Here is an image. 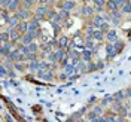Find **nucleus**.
Returning <instances> with one entry per match:
<instances>
[{"label": "nucleus", "mask_w": 131, "mask_h": 122, "mask_svg": "<svg viewBox=\"0 0 131 122\" xmlns=\"http://www.w3.org/2000/svg\"><path fill=\"white\" fill-rule=\"evenodd\" d=\"M14 46H15V42H9V43H3L2 45V48H0V54H2V57H8L9 54L14 51Z\"/></svg>", "instance_id": "nucleus-1"}, {"label": "nucleus", "mask_w": 131, "mask_h": 122, "mask_svg": "<svg viewBox=\"0 0 131 122\" xmlns=\"http://www.w3.org/2000/svg\"><path fill=\"white\" fill-rule=\"evenodd\" d=\"M34 39H36V36H34V33H30L27 31L25 34H23L21 36V45H24V46H28V45H31L33 42H34Z\"/></svg>", "instance_id": "nucleus-2"}, {"label": "nucleus", "mask_w": 131, "mask_h": 122, "mask_svg": "<svg viewBox=\"0 0 131 122\" xmlns=\"http://www.w3.org/2000/svg\"><path fill=\"white\" fill-rule=\"evenodd\" d=\"M48 12H49V8L46 6V5H43V6H39V8L36 9V14H34V18L40 21L42 18H45V16L48 15Z\"/></svg>", "instance_id": "nucleus-3"}, {"label": "nucleus", "mask_w": 131, "mask_h": 122, "mask_svg": "<svg viewBox=\"0 0 131 122\" xmlns=\"http://www.w3.org/2000/svg\"><path fill=\"white\" fill-rule=\"evenodd\" d=\"M36 74L40 77L42 81H46V82L54 81V73H52V70H46V72H42V70H39Z\"/></svg>", "instance_id": "nucleus-4"}, {"label": "nucleus", "mask_w": 131, "mask_h": 122, "mask_svg": "<svg viewBox=\"0 0 131 122\" xmlns=\"http://www.w3.org/2000/svg\"><path fill=\"white\" fill-rule=\"evenodd\" d=\"M122 5H124V2L122 0H109V2H106V6L112 12L113 10H118V8H122Z\"/></svg>", "instance_id": "nucleus-5"}, {"label": "nucleus", "mask_w": 131, "mask_h": 122, "mask_svg": "<svg viewBox=\"0 0 131 122\" xmlns=\"http://www.w3.org/2000/svg\"><path fill=\"white\" fill-rule=\"evenodd\" d=\"M104 23H106V21H104V16L103 15H94L92 16V27H95L97 30L104 24Z\"/></svg>", "instance_id": "nucleus-6"}, {"label": "nucleus", "mask_w": 131, "mask_h": 122, "mask_svg": "<svg viewBox=\"0 0 131 122\" xmlns=\"http://www.w3.org/2000/svg\"><path fill=\"white\" fill-rule=\"evenodd\" d=\"M37 30H40L39 19L33 18V19H30V21H28V31H30V33H34V31H37Z\"/></svg>", "instance_id": "nucleus-7"}, {"label": "nucleus", "mask_w": 131, "mask_h": 122, "mask_svg": "<svg viewBox=\"0 0 131 122\" xmlns=\"http://www.w3.org/2000/svg\"><path fill=\"white\" fill-rule=\"evenodd\" d=\"M19 5H23L19 0H9L8 3V8H6V10H9V12H18V8H19Z\"/></svg>", "instance_id": "nucleus-8"}, {"label": "nucleus", "mask_w": 131, "mask_h": 122, "mask_svg": "<svg viewBox=\"0 0 131 122\" xmlns=\"http://www.w3.org/2000/svg\"><path fill=\"white\" fill-rule=\"evenodd\" d=\"M106 40L109 42V43H115V42L118 40V33H116V30L110 28V30L106 33Z\"/></svg>", "instance_id": "nucleus-9"}, {"label": "nucleus", "mask_w": 131, "mask_h": 122, "mask_svg": "<svg viewBox=\"0 0 131 122\" xmlns=\"http://www.w3.org/2000/svg\"><path fill=\"white\" fill-rule=\"evenodd\" d=\"M8 31H9V34H10V42H15L16 43V40H21V33L18 31L16 28H8Z\"/></svg>", "instance_id": "nucleus-10"}, {"label": "nucleus", "mask_w": 131, "mask_h": 122, "mask_svg": "<svg viewBox=\"0 0 131 122\" xmlns=\"http://www.w3.org/2000/svg\"><path fill=\"white\" fill-rule=\"evenodd\" d=\"M67 57L69 55H67V52H66L64 49H57L55 51V60H57V63H63Z\"/></svg>", "instance_id": "nucleus-11"}, {"label": "nucleus", "mask_w": 131, "mask_h": 122, "mask_svg": "<svg viewBox=\"0 0 131 122\" xmlns=\"http://www.w3.org/2000/svg\"><path fill=\"white\" fill-rule=\"evenodd\" d=\"M19 23H21V19H19L16 15H12L10 18H9V21H8L9 28H16V27L19 25Z\"/></svg>", "instance_id": "nucleus-12"}, {"label": "nucleus", "mask_w": 131, "mask_h": 122, "mask_svg": "<svg viewBox=\"0 0 131 122\" xmlns=\"http://www.w3.org/2000/svg\"><path fill=\"white\" fill-rule=\"evenodd\" d=\"M27 67H28V70H30V72L37 73V72L40 70V61H31V63H28V64H27Z\"/></svg>", "instance_id": "nucleus-13"}, {"label": "nucleus", "mask_w": 131, "mask_h": 122, "mask_svg": "<svg viewBox=\"0 0 131 122\" xmlns=\"http://www.w3.org/2000/svg\"><path fill=\"white\" fill-rule=\"evenodd\" d=\"M106 54H107V58H113L118 52H116V49H115L113 43H107L106 45Z\"/></svg>", "instance_id": "nucleus-14"}, {"label": "nucleus", "mask_w": 131, "mask_h": 122, "mask_svg": "<svg viewBox=\"0 0 131 122\" xmlns=\"http://www.w3.org/2000/svg\"><path fill=\"white\" fill-rule=\"evenodd\" d=\"M92 52H94V51H90V49H83V52H81V54H82V61H85V63H91Z\"/></svg>", "instance_id": "nucleus-15"}, {"label": "nucleus", "mask_w": 131, "mask_h": 122, "mask_svg": "<svg viewBox=\"0 0 131 122\" xmlns=\"http://www.w3.org/2000/svg\"><path fill=\"white\" fill-rule=\"evenodd\" d=\"M113 98H115V101H118V103H122L124 100H127V91H119V92H116L113 95Z\"/></svg>", "instance_id": "nucleus-16"}, {"label": "nucleus", "mask_w": 131, "mask_h": 122, "mask_svg": "<svg viewBox=\"0 0 131 122\" xmlns=\"http://www.w3.org/2000/svg\"><path fill=\"white\" fill-rule=\"evenodd\" d=\"M19 54H21V52H19V49L16 48V49H14V51H12V52H10V54H9L8 57V61H18V58H19Z\"/></svg>", "instance_id": "nucleus-17"}, {"label": "nucleus", "mask_w": 131, "mask_h": 122, "mask_svg": "<svg viewBox=\"0 0 131 122\" xmlns=\"http://www.w3.org/2000/svg\"><path fill=\"white\" fill-rule=\"evenodd\" d=\"M110 16H112V23L115 25H118L121 23V12L119 10H113V12H110Z\"/></svg>", "instance_id": "nucleus-18"}, {"label": "nucleus", "mask_w": 131, "mask_h": 122, "mask_svg": "<svg viewBox=\"0 0 131 122\" xmlns=\"http://www.w3.org/2000/svg\"><path fill=\"white\" fill-rule=\"evenodd\" d=\"M67 40H69L67 37H64V36H61V37H60V39L57 40V45H55V46H57V49H64L66 46H67V43H69Z\"/></svg>", "instance_id": "nucleus-19"}, {"label": "nucleus", "mask_w": 131, "mask_h": 122, "mask_svg": "<svg viewBox=\"0 0 131 122\" xmlns=\"http://www.w3.org/2000/svg\"><path fill=\"white\" fill-rule=\"evenodd\" d=\"M16 30L21 33V34H25V33L28 31V23H27V21H21L19 25L16 27Z\"/></svg>", "instance_id": "nucleus-20"}, {"label": "nucleus", "mask_w": 131, "mask_h": 122, "mask_svg": "<svg viewBox=\"0 0 131 122\" xmlns=\"http://www.w3.org/2000/svg\"><path fill=\"white\" fill-rule=\"evenodd\" d=\"M88 70V65L85 64V61H79L78 64H76V73H81V72H86Z\"/></svg>", "instance_id": "nucleus-21"}, {"label": "nucleus", "mask_w": 131, "mask_h": 122, "mask_svg": "<svg viewBox=\"0 0 131 122\" xmlns=\"http://www.w3.org/2000/svg\"><path fill=\"white\" fill-rule=\"evenodd\" d=\"M0 40H2V45H3V43H9V42H10V34H9V31L0 33Z\"/></svg>", "instance_id": "nucleus-22"}, {"label": "nucleus", "mask_w": 131, "mask_h": 122, "mask_svg": "<svg viewBox=\"0 0 131 122\" xmlns=\"http://www.w3.org/2000/svg\"><path fill=\"white\" fill-rule=\"evenodd\" d=\"M19 19H23V21H25L27 19V16H28V12H27V9H18V12L15 14Z\"/></svg>", "instance_id": "nucleus-23"}, {"label": "nucleus", "mask_w": 131, "mask_h": 122, "mask_svg": "<svg viewBox=\"0 0 131 122\" xmlns=\"http://www.w3.org/2000/svg\"><path fill=\"white\" fill-rule=\"evenodd\" d=\"M64 73L67 74V76H72L73 73H76V65L73 64H69L64 67Z\"/></svg>", "instance_id": "nucleus-24"}, {"label": "nucleus", "mask_w": 131, "mask_h": 122, "mask_svg": "<svg viewBox=\"0 0 131 122\" xmlns=\"http://www.w3.org/2000/svg\"><path fill=\"white\" fill-rule=\"evenodd\" d=\"M110 103H115V98L112 97V95H106V97H104L103 100H101V103H100V104H101V106L104 107V106H109Z\"/></svg>", "instance_id": "nucleus-25"}, {"label": "nucleus", "mask_w": 131, "mask_h": 122, "mask_svg": "<svg viewBox=\"0 0 131 122\" xmlns=\"http://www.w3.org/2000/svg\"><path fill=\"white\" fill-rule=\"evenodd\" d=\"M81 14L82 15H86V16H91L94 14V9L91 8V6H83V8L81 9Z\"/></svg>", "instance_id": "nucleus-26"}, {"label": "nucleus", "mask_w": 131, "mask_h": 122, "mask_svg": "<svg viewBox=\"0 0 131 122\" xmlns=\"http://www.w3.org/2000/svg\"><path fill=\"white\" fill-rule=\"evenodd\" d=\"M74 6H76V2H63V9L69 10V12L74 9Z\"/></svg>", "instance_id": "nucleus-27"}, {"label": "nucleus", "mask_w": 131, "mask_h": 122, "mask_svg": "<svg viewBox=\"0 0 131 122\" xmlns=\"http://www.w3.org/2000/svg\"><path fill=\"white\" fill-rule=\"evenodd\" d=\"M92 39H94V40H97V42L103 40V39H104V33L100 31V30H95V31H94V36H92Z\"/></svg>", "instance_id": "nucleus-28"}, {"label": "nucleus", "mask_w": 131, "mask_h": 122, "mask_svg": "<svg viewBox=\"0 0 131 122\" xmlns=\"http://www.w3.org/2000/svg\"><path fill=\"white\" fill-rule=\"evenodd\" d=\"M58 16H60L63 21H66V19L70 16V12H69V10H66V9H60V10H58Z\"/></svg>", "instance_id": "nucleus-29"}, {"label": "nucleus", "mask_w": 131, "mask_h": 122, "mask_svg": "<svg viewBox=\"0 0 131 122\" xmlns=\"http://www.w3.org/2000/svg\"><path fill=\"white\" fill-rule=\"evenodd\" d=\"M85 48L90 49V51L94 49V39H92V37H86V39H85Z\"/></svg>", "instance_id": "nucleus-30"}, {"label": "nucleus", "mask_w": 131, "mask_h": 122, "mask_svg": "<svg viewBox=\"0 0 131 122\" xmlns=\"http://www.w3.org/2000/svg\"><path fill=\"white\" fill-rule=\"evenodd\" d=\"M10 15L8 14V10L6 9H2V23H8Z\"/></svg>", "instance_id": "nucleus-31"}, {"label": "nucleus", "mask_w": 131, "mask_h": 122, "mask_svg": "<svg viewBox=\"0 0 131 122\" xmlns=\"http://www.w3.org/2000/svg\"><path fill=\"white\" fill-rule=\"evenodd\" d=\"M122 12H125V14H130L131 12V2H124Z\"/></svg>", "instance_id": "nucleus-32"}, {"label": "nucleus", "mask_w": 131, "mask_h": 122, "mask_svg": "<svg viewBox=\"0 0 131 122\" xmlns=\"http://www.w3.org/2000/svg\"><path fill=\"white\" fill-rule=\"evenodd\" d=\"M113 46H115V49H116V52H121V51H122V48H124V43L118 39V40L113 43Z\"/></svg>", "instance_id": "nucleus-33"}, {"label": "nucleus", "mask_w": 131, "mask_h": 122, "mask_svg": "<svg viewBox=\"0 0 131 122\" xmlns=\"http://www.w3.org/2000/svg\"><path fill=\"white\" fill-rule=\"evenodd\" d=\"M14 69H15V70H18V72H24L25 69H28V67H27V65H24V64H21V63H15V64H14Z\"/></svg>", "instance_id": "nucleus-34"}, {"label": "nucleus", "mask_w": 131, "mask_h": 122, "mask_svg": "<svg viewBox=\"0 0 131 122\" xmlns=\"http://www.w3.org/2000/svg\"><path fill=\"white\" fill-rule=\"evenodd\" d=\"M104 5H106V2H103V0H95V2H94V6H95L98 10H101Z\"/></svg>", "instance_id": "nucleus-35"}, {"label": "nucleus", "mask_w": 131, "mask_h": 122, "mask_svg": "<svg viewBox=\"0 0 131 122\" xmlns=\"http://www.w3.org/2000/svg\"><path fill=\"white\" fill-rule=\"evenodd\" d=\"M94 31H95V28L94 27H86V30H85V33H86V37H92L94 36Z\"/></svg>", "instance_id": "nucleus-36"}, {"label": "nucleus", "mask_w": 131, "mask_h": 122, "mask_svg": "<svg viewBox=\"0 0 131 122\" xmlns=\"http://www.w3.org/2000/svg\"><path fill=\"white\" fill-rule=\"evenodd\" d=\"M37 49H39V46H37V43H34V42H33L31 45H28V51H30V54H36Z\"/></svg>", "instance_id": "nucleus-37"}, {"label": "nucleus", "mask_w": 131, "mask_h": 122, "mask_svg": "<svg viewBox=\"0 0 131 122\" xmlns=\"http://www.w3.org/2000/svg\"><path fill=\"white\" fill-rule=\"evenodd\" d=\"M92 110H94V112H95L98 116H101V115H103V106H101V104H98V106H94V109H92Z\"/></svg>", "instance_id": "nucleus-38"}, {"label": "nucleus", "mask_w": 131, "mask_h": 122, "mask_svg": "<svg viewBox=\"0 0 131 122\" xmlns=\"http://www.w3.org/2000/svg\"><path fill=\"white\" fill-rule=\"evenodd\" d=\"M0 73H2L3 77H6V76H9V70L5 67V65H0Z\"/></svg>", "instance_id": "nucleus-39"}, {"label": "nucleus", "mask_w": 131, "mask_h": 122, "mask_svg": "<svg viewBox=\"0 0 131 122\" xmlns=\"http://www.w3.org/2000/svg\"><path fill=\"white\" fill-rule=\"evenodd\" d=\"M46 60H48V61H51V63H57V60H55V52H51V54H48V55H46Z\"/></svg>", "instance_id": "nucleus-40"}, {"label": "nucleus", "mask_w": 131, "mask_h": 122, "mask_svg": "<svg viewBox=\"0 0 131 122\" xmlns=\"http://www.w3.org/2000/svg\"><path fill=\"white\" fill-rule=\"evenodd\" d=\"M83 113H85V109H81V110H78V112H76V113H74L72 118H73V119H79V118H81Z\"/></svg>", "instance_id": "nucleus-41"}, {"label": "nucleus", "mask_w": 131, "mask_h": 122, "mask_svg": "<svg viewBox=\"0 0 131 122\" xmlns=\"http://www.w3.org/2000/svg\"><path fill=\"white\" fill-rule=\"evenodd\" d=\"M98 118H100V116H98L94 110H91L90 113H88V119H90V121H92V119H98Z\"/></svg>", "instance_id": "nucleus-42"}, {"label": "nucleus", "mask_w": 131, "mask_h": 122, "mask_svg": "<svg viewBox=\"0 0 131 122\" xmlns=\"http://www.w3.org/2000/svg\"><path fill=\"white\" fill-rule=\"evenodd\" d=\"M98 30H100V31H103V33H107V31H109V23H104V24L98 28Z\"/></svg>", "instance_id": "nucleus-43"}, {"label": "nucleus", "mask_w": 131, "mask_h": 122, "mask_svg": "<svg viewBox=\"0 0 131 122\" xmlns=\"http://www.w3.org/2000/svg\"><path fill=\"white\" fill-rule=\"evenodd\" d=\"M21 3L24 5V8H25V9L30 8V6H33V5H34V2H33V0H25V2H21Z\"/></svg>", "instance_id": "nucleus-44"}, {"label": "nucleus", "mask_w": 131, "mask_h": 122, "mask_svg": "<svg viewBox=\"0 0 131 122\" xmlns=\"http://www.w3.org/2000/svg\"><path fill=\"white\" fill-rule=\"evenodd\" d=\"M106 118H107V121L109 122H116V116H115V113H109Z\"/></svg>", "instance_id": "nucleus-45"}, {"label": "nucleus", "mask_w": 131, "mask_h": 122, "mask_svg": "<svg viewBox=\"0 0 131 122\" xmlns=\"http://www.w3.org/2000/svg\"><path fill=\"white\" fill-rule=\"evenodd\" d=\"M92 70H97L95 63H88V70H86V72H92Z\"/></svg>", "instance_id": "nucleus-46"}, {"label": "nucleus", "mask_w": 131, "mask_h": 122, "mask_svg": "<svg viewBox=\"0 0 131 122\" xmlns=\"http://www.w3.org/2000/svg\"><path fill=\"white\" fill-rule=\"evenodd\" d=\"M98 122H109V121H107L106 116H100V118H98Z\"/></svg>", "instance_id": "nucleus-47"}, {"label": "nucleus", "mask_w": 131, "mask_h": 122, "mask_svg": "<svg viewBox=\"0 0 131 122\" xmlns=\"http://www.w3.org/2000/svg\"><path fill=\"white\" fill-rule=\"evenodd\" d=\"M116 122H125V118H122V116H118V118H116Z\"/></svg>", "instance_id": "nucleus-48"}, {"label": "nucleus", "mask_w": 131, "mask_h": 122, "mask_svg": "<svg viewBox=\"0 0 131 122\" xmlns=\"http://www.w3.org/2000/svg\"><path fill=\"white\" fill-rule=\"evenodd\" d=\"M60 79H61V81H66V79H67V74H66V73L60 74Z\"/></svg>", "instance_id": "nucleus-49"}, {"label": "nucleus", "mask_w": 131, "mask_h": 122, "mask_svg": "<svg viewBox=\"0 0 131 122\" xmlns=\"http://www.w3.org/2000/svg\"><path fill=\"white\" fill-rule=\"evenodd\" d=\"M9 77H15V72L14 70H9Z\"/></svg>", "instance_id": "nucleus-50"}, {"label": "nucleus", "mask_w": 131, "mask_h": 122, "mask_svg": "<svg viewBox=\"0 0 131 122\" xmlns=\"http://www.w3.org/2000/svg\"><path fill=\"white\" fill-rule=\"evenodd\" d=\"M101 67H103V63H101V61H100V63H97V69H101Z\"/></svg>", "instance_id": "nucleus-51"}, {"label": "nucleus", "mask_w": 131, "mask_h": 122, "mask_svg": "<svg viewBox=\"0 0 131 122\" xmlns=\"http://www.w3.org/2000/svg\"><path fill=\"white\" fill-rule=\"evenodd\" d=\"M127 97L131 98V90H127Z\"/></svg>", "instance_id": "nucleus-52"}, {"label": "nucleus", "mask_w": 131, "mask_h": 122, "mask_svg": "<svg viewBox=\"0 0 131 122\" xmlns=\"http://www.w3.org/2000/svg\"><path fill=\"white\" fill-rule=\"evenodd\" d=\"M73 121H74L73 118H70V119H67V121H66V122H73Z\"/></svg>", "instance_id": "nucleus-53"}, {"label": "nucleus", "mask_w": 131, "mask_h": 122, "mask_svg": "<svg viewBox=\"0 0 131 122\" xmlns=\"http://www.w3.org/2000/svg\"><path fill=\"white\" fill-rule=\"evenodd\" d=\"M90 122H98V119H92V121H90Z\"/></svg>", "instance_id": "nucleus-54"}, {"label": "nucleus", "mask_w": 131, "mask_h": 122, "mask_svg": "<svg viewBox=\"0 0 131 122\" xmlns=\"http://www.w3.org/2000/svg\"><path fill=\"white\" fill-rule=\"evenodd\" d=\"M78 122H83V121H78Z\"/></svg>", "instance_id": "nucleus-55"}, {"label": "nucleus", "mask_w": 131, "mask_h": 122, "mask_svg": "<svg viewBox=\"0 0 131 122\" xmlns=\"http://www.w3.org/2000/svg\"><path fill=\"white\" fill-rule=\"evenodd\" d=\"M130 106H131V103H130Z\"/></svg>", "instance_id": "nucleus-56"}]
</instances>
